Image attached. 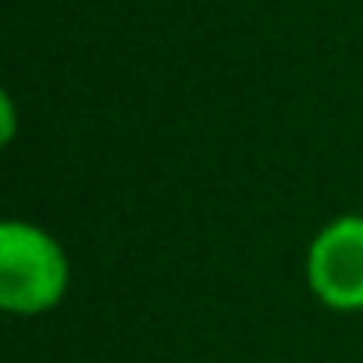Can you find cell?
Returning <instances> with one entry per match:
<instances>
[{
  "instance_id": "cell-3",
  "label": "cell",
  "mask_w": 363,
  "mask_h": 363,
  "mask_svg": "<svg viewBox=\"0 0 363 363\" xmlns=\"http://www.w3.org/2000/svg\"><path fill=\"white\" fill-rule=\"evenodd\" d=\"M0 114H4V143L15 139V100L4 93L0 96Z\"/></svg>"
},
{
  "instance_id": "cell-2",
  "label": "cell",
  "mask_w": 363,
  "mask_h": 363,
  "mask_svg": "<svg viewBox=\"0 0 363 363\" xmlns=\"http://www.w3.org/2000/svg\"><path fill=\"white\" fill-rule=\"evenodd\" d=\"M306 289L335 313H363V214L331 218L306 246Z\"/></svg>"
},
{
  "instance_id": "cell-1",
  "label": "cell",
  "mask_w": 363,
  "mask_h": 363,
  "mask_svg": "<svg viewBox=\"0 0 363 363\" xmlns=\"http://www.w3.org/2000/svg\"><path fill=\"white\" fill-rule=\"evenodd\" d=\"M68 289L72 260L57 235L22 218L0 225V306L11 317H43L65 303Z\"/></svg>"
}]
</instances>
